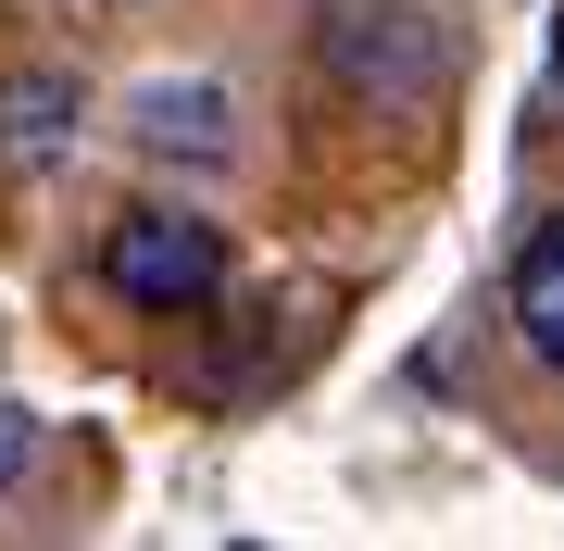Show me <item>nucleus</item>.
I'll return each mask as SVG.
<instances>
[{
	"instance_id": "obj_6",
	"label": "nucleus",
	"mask_w": 564,
	"mask_h": 551,
	"mask_svg": "<svg viewBox=\"0 0 564 551\" xmlns=\"http://www.w3.org/2000/svg\"><path fill=\"white\" fill-rule=\"evenodd\" d=\"M25 464H39V414H25V401H0V489H13Z\"/></svg>"
},
{
	"instance_id": "obj_4",
	"label": "nucleus",
	"mask_w": 564,
	"mask_h": 551,
	"mask_svg": "<svg viewBox=\"0 0 564 551\" xmlns=\"http://www.w3.org/2000/svg\"><path fill=\"white\" fill-rule=\"evenodd\" d=\"M514 339L540 351V364L564 376V213L540 225V239L514 251Z\"/></svg>"
},
{
	"instance_id": "obj_1",
	"label": "nucleus",
	"mask_w": 564,
	"mask_h": 551,
	"mask_svg": "<svg viewBox=\"0 0 564 551\" xmlns=\"http://www.w3.org/2000/svg\"><path fill=\"white\" fill-rule=\"evenodd\" d=\"M101 288H113L126 313H214V288H226V225L188 213V201H139V213H113V239H101Z\"/></svg>"
},
{
	"instance_id": "obj_3",
	"label": "nucleus",
	"mask_w": 564,
	"mask_h": 551,
	"mask_svg": "<svg viewBox=\"0 0 564 551\" xmlns=\"http://www.w3.org/2000/svg\"><path fill=\"white\" fill-rule=\"evenodd\" d=\"M139 151H163V164H226V88L188 76V88H139Z\"/></svg>"
},
{
	"instance_id": "obj_5",
	"label": "nucleus",
	"mask_w": 564,
	"mask_h": 551,
	"mask_svg": "<svg viewBox=\"0 0 564 551\" xmlns=\"http://www.w3.org/2000/svg\"><path fill=\"white\" fill-rule=\"evenodd\" d=\"M63 139H76V88L63 76H13L0 88V164H51Z\"/></svg>"
},
{
	"instance_id": "obj_2",
	"label": "nucleus",
	"mask_w": 564,
	"mask_h": 551,
	"mask_svg": "<svg viewBox=\"0 0 564 551\" xmlns=\"http://www.w3.org/2000/svg\"><path fill=\"white\" fill-rule=\"evenodd\" d=\"M326 63H339L364 101H414V88L440 76V38H426L414 13H377V0H351V13H326Z\"/></svg>"
}]
</instances>
